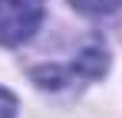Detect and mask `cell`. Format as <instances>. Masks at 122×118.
<instances>
[{
    "instance_id": "obj_4",
    "label": "cell",
    "mask_w": 122,
    "mask_h": 118,
    "mask_svg": "<svg viewBox=\"0 0 122 118\" xmlns=\"http://www.w3.org/2000/svg\"><path fill=\"white\" fill-rule=\"evenodd\" d=\"M13 115H17V98H13V92H7L0 85V118H13Z\"/></svg>"
},
{
    "instance_id": "obj_2",
    "label": "cell",
    "mask_w": 122,
    "mask_h": 118,
    "mask_svg": "<svg viewBox=\"0 0 122 118\" xmlns=\"http://www.w3.org/2000/svg\"><path fill=\"white\" fill-rule=\"evenodd\" d=\"M43 23V0H0V43H26Z\"/></svg>"
},
{
    "instance_id": "obj_1",
    "label": "cell",
    "mask_w": 122,
    "mask_h": 118,
    "mask_svg": "<svg viewBox=\"0 0 122 118\" xmlns=\"http://www.w3.org/2000/svg\"><path fill=\"white\" fill-rule=\"evenodd\" d=\"M109 69V56H106V46L99 43H92V46H86L79 56L73 59L69 66H50V69H36L33 79H36V85L43 89H60L66 82H76V79H96L102 76Z\"/></svg>"
},
{
    "instance_id": "obj_3",
    "label": "cell",
    "mask_w": 122,
    "mask_h": 118,
    "mask_svg": "<svg viewBox=\"0 0 122 118\" xmlns=\"http://www.w3.org/2000/svg\"><path fill=\"white\" fill-rule=\"evenodd\" d=\"M69 3L82 13H116L122 7V0H69Z\"/></svg>"
}]
</instances>
